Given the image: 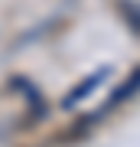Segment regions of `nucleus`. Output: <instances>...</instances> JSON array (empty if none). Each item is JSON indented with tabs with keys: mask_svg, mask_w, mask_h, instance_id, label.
Masks as SVG:
<instances>
[{
	"mask_svg": "<svg viewBox=\"0 0 140 147\" xmlns=\"http://www.w3.org/2000/svg\"><path fill=\"white\" fill-rule=\"evenodd\" d=\"M137 92H140V69H134V72H130L127 79H124V82H121L117 88H114V95L108 98V105H104V111H114L117 105H124L127 98H134Z\"/></svg>",
	"mask_w": 140,
	"mask_h": 147,
	"instance_id": "f03ea898",
	"label": "nucleus"
},
{
	"mask_svg": "<svg viewBox=\"0 0 140 147\" xmlns=\"http://www.w3.org/2000/svg\"><path fill=\"white\" fill-rule=\"evenodd\" d=\"M108 75H111V69H108V65H101L98 72H91L88 79H82V82H78L75 88H72V92H68L65 98H62V108H65V111H75V108L82 105L85 98H91V95L101 88V82L108 79Z\"/></svg>",
	"mask_w": 140,
	"mask_h": 147,
	"instance_id": "f257e3e1",
	"label": "nucleus"
}]
</instances>
